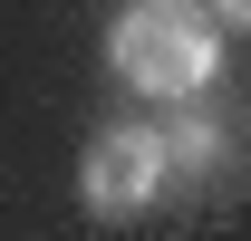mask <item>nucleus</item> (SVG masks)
<instances>
[{"label": "nucleus", "mask_w": 251, "mask_h": 241, "mask_svg": "<svg viewBox=\"0 0 251 241\" xmlns=\"http://www.w3.org/2000/svg\"><path fill=\"white\" fill-rule=\"evenodd\" d=\"M106 68L145 106H193L222 77V29L203 20V0H126L106 20Z\"/></svg>", "instance_id": "nucleus-1"}, {"label": "nucleus", "mask_w": 251, "mask_h": 241, "mask_svg": "<svg viewBox=\"0 0 251 241\" xmlns=\"http://www.w3.org/2000/svg\"><path fill=\"white\" fill-rule=\"evenodd\" d=\"M164 145V193L174 203H193V193H213L222 174H232V135H222V116H203V106H174V116L155 125Z\"/></svg>", "instance_id": "nucleus-3"}, {"label": "nucleus", "mask_w": 251, "mask_h": 241, "mask_svg": "<svg viewBox=\"0 0 251 241\" xmlns=\"http://www.w3.org/2000/svg\"><path fill=\"white\" fill-rule=\"evenodd\" d=\"M77 203H87V222H106V232H126V222H145V212L174 203V193H164L155 125H106L87 145V164H77Z\"/></svg>", "instance_id": "nucleus-2"}, {"label": "nucleus", "mask_w": 251, "mask_h": 241, "mask_svg": "<svg viewBox=\"0 0 251 241\" xmlns=\"http://www.w3.org/2000/svg\"><path fill=\"white\" fill-rule=\"evenodd\" d=\"M203 20H213V29H232V39H242V29H251V0H203Z\"/></svg>", "instance_id": "nucleus-4"}]
</instances>
